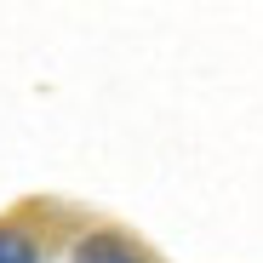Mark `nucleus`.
<instances>
[{
	"label": "nucleus",
	"mask_w": 263,
	"mask_h": 263,
	"mask_svg": "<svg viewBox=\"0 0 263 263\" xmlns=\"http://www.w3.org/2000/svg\"><path fill=\"white\" fill-rule=\"evenodd\" d=\"M0 263H34L29 235H17V229H0Z\"/></svg>",
	"instance_id": "nucleus-2"
},
{
	"label": "nucleus",
	"mask_w": 263,
	"mask_h": 263,
	"mask_svg": "<svg viewBox=\"0 0 263 263\" xmlns=\"http://www.w3.org/2000/svg\"><path fill=\"white\" fill-rule=\"evenodd\" d=\"M74 263H143V257L132 252L126 240H115V235H92V240L74 252Z\"/></svg>",
	"instance_id": "nucleus-1"
}]
</instances>
